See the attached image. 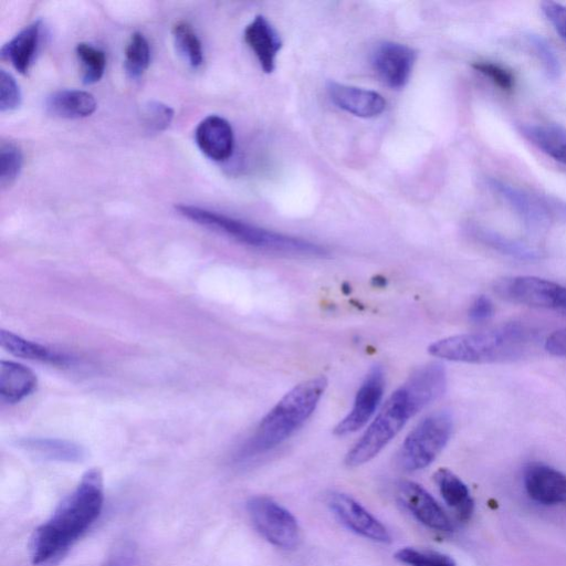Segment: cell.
Instances as JSON below:
<instances>
[{"mask_svg":"<svg viewBox=\"0 0 566 566\" xmlns=\"http://www.w3.org/2000/svg\"><path fill=\"white\" fill-rule=\"evenodd\" d=\"M104 503L103 477L91 469L56 511L35 531L30 542L31 561L48 566L59 560L96 522Z\"/></svg>","mask_w":566,"mask_h":566,"instance_id":"1","label":"cell"},{"mask_svg":"<svg viewBox=\"0 0 566 566\" xmlns=\"http://www.w3.org/2000/svg\"><path fill=\"white\" fill-rule=\"evenodd\" d=\"M327 387L328 380L324 376L312 377L293 387L262 419L255 434L240 448L237 461L266 454L295 435L316 412Z\"/></svg>","mask_w":566,"mask_h":566,"instance_id":"2","label":"cell"},{"mask_svg":"<svg viewBox=\"0 0 566 566\" xmlns=\"http://www.w3.org/2000/svg\"><path fill=\"white\" fill-rule=\"evenodd\" d=\"M533 334L519 324L495 330L460 334L439 340L428 348L440 360L470 364H489L521 358L530 347Z\"/></svg>","mask_w":566,"mask_h":566,"instance_id":"3","label":"cell"},{"mask_svg":"<svg viewBox=\"0 0 566 566\" xmlns=\"http://www.w3.org/2000/svg\"><path fill=\"white\" fill-rule=\"evenodd\" d=\"M176 211L193 223L259 250L286 256L324 257L328 251L311 241L272 232L265 228L193 205H177Z\"/></svg>","mask_w":566,"mask_h":566,"instance_id":"4","label":"cell"},{"mask_svg":"<svg viewBox=\"0 0 566 566\" xmlns=\"http://www.w3.org/2000/svg\"><path fill=\"white\" fill-rule=\"evenodd\" d=\"M414 416L413 407L403 387H400L345 457V465L356 468L370 463L400 434L408 419Z\"/></svg>","mask_w":566,"mask_h":566,"instance_id":"5","label":"cell"},{"mask_svg":"<svg viewBox=\"0 0 566 566\" xmlns=\"http://www.w3.org/2000/svg\"><path fill=\"white\" fill-rule=\"evenodd\" d=\"M454 421L447 412L428 415L406 437L397 456L398 466L415 473L431 466L452 437Z\"/></svg>","mask_w":566,"mask_h":566,"instance_id":"6","label":"cell"},{"mask_svg":"<svg viewBox=\"0 0 566 566\" xmlns=\"http://www.w3.org/2000/svg\"><path fill=\"white\" fill-rule=\"evenodd\" d=\"M487 184L531 227L566 223V202L557 196L523 190L497 178H489Z\"/></svg>","mask_w":566,"mask_h":566,"instance_id":"7","label":"cell"},{"mask_svg":"<svg viewBox=\"0 0 566 566\" xmlns=\"http://www.w3.org/2000/svg\"><path fill=\"white\" fill-rule=\"evenodd\" d=\"M251 522L260 533L275 547L285 550L295 549L300 541V527L297 519L274 499L259 496L247 503Z\"/></svg>","mask_w":566,"mask_h":566,"instance_id":"8","label":"cell"},{"mask_svg":"<svg viewBox=\"0 0 566 566\" xmlns=\"http://www.w3.org/2000/svg\"><path fill=\"white\" fill-rule=\"evenodd\" d=\"M497 295L506 301L532 308L566 311V287L550 280L520 276L499 280Z\"/></svg>","mask_w":566,"mask_h":566,"instance_id":"9","label":"cell"},{"mask_svg":"<svg viewBox=\"0 0 566 566\" xmlns=\"http://www.w3.org/2000/svg\"><path fill=\"white\" fill-rule=\"evenodd\" d=\"M385 374L381 366H374L356 393L350 413L334 428V435L344 437L356 432L371 421L383 400Z\"/></svg>","mask_w":566,"mask_h":566,"instance_id":"10","label":"cell"},{"mask_svg":"<svg viewBox=\"0 0 566 566\" xmlns=\"http://www.w3.org/2000/svg\"><path fill=\"white\" fill-rule=\"evenodd\" d=\"M396 497L401 505L426 528L442 533L454 531V524L442 506L416 482L408 480L398 482Z\"/></svg>","mask_w":566,"mask_h":566,"instance_id":"11","label":"cell"},{"mask_svg":"<svg viewBox=\"0 0 566 566\" xmlns=\"http://www.w3.org/2000/svg\"><path fill=\"white\" fill-rule=\"evenodd\" d=\"M328 506L333 515L352 532L377 543H391V533L361 503L342 492H332Z\"/></svg>","mask_w":566,"mask_h":566,"instance_id":"12","label":"cell"},{"mask_svg":"<svg viewBox=\"0 0 566 566\" xmlns=\"http://www.w3.org/2000/svg\"><path fill=\"white\" fill-rule=\"evenodd\" d=\"M372 66L387 87L402 89L412 76L416 52L405 45L385 41L372 52Z\"/></svg>","mask_w":566,"mask_h":566,"instance_id":"13","label":"cell"},{"mask_svg":"<svg viewBox=\"0 0 566 566\" xmlns=\"http://www.w3.org/2000/svg\"><path fill=\"white\" fill-rule=\"evenodd\" d=\"M402 387L416 415L444 395L447 387L446 370L439 363L426 364L415 371Z\"/></svg>","mask_w":566,"mask_h":566,"instance_id":"14","label":"cell"},{"mask_svg":"<svg viewBox=\"0 0 566 566\" xmlns=\"http://www.w3.org/2000/svg\"><path fill=\"white\" fill-rule=\"evenodd\" d=\"M524 487L529 497L543 506L566 503V476L543 464H531L524 471Z\"/></svg>","mask_w":566,"mask_h":566,"instance_id":"15","label":"cell"},{"mask_svg":"<svg viewBox=\"0 0 566 566\" xmlns=\"http://www.w3.org/2000/svg\"><path fill=\"white\" fill-rule=\"evenodd\" d=\"M195 139L199 150L213 161H227L233 154L235 136L232 125L218 115H209L198 124Z\"/></svg>","mask_w":566,"mask_h":566,"instance_id":"16","label":"cell"},{"mask_svg":"<svg viewBox=\"0 0 566 566\" xmlns=\"http://www.w3.org/2000/svg\"><path fill=\"white\" fill-rule=\"evenodd\" d=\"M328 92L335 106L355 117L376 118L386 109V101L383 96L372 90L330 82Z\"/></svg>","mask_w":566,"mask_h":566,"instance_id":"17","label":"cell"},{"mask_svg":"<svg viewBox=\"0 0 566 566\" xmlns=\"http://www.w3.org/2000/svg\"><path fill=\"white\" fill-rule=\"evenodd\" d=\"M244 37L262 70L266 73L274 72L277 56L282 48V40L274 26L264 16H257L245 29Z\"/></svg>","mask_w":566,"mask_h":566,"instance_id":"18","label":"cell"},{"mask_svg":"<svg viewBox=\"0 0 566 566\" xmlns=\"http://www.w3.org/2000/svg\"><path fill=\"white\" fill-rule=\"evenodd\" d=\"M0 345L10 354L17 356V358L61 366V368H67V366L75 365L77 362L75 358L68 354L60 353L45 347V345L26 340L10 331H0Z\"/></svg>","mask_w":566,"mask_h":566,"instance_id":"19","label":"cell"},{"mask_svg":"<svg viewBox=\"0 0 566 566\" xmlns=\"http://www.w3.org/2000/svg\"><path fill=\"white\" fill-rule=\"evenodd\" d=\"M36 374L16 362H0V401L16 404L37 390Z\"/></svg>","mask_w":566,"mask_h":566,"instance_id":"20","label":"cell"},{"mask_svg":"<svg viewBox=\"0 0 566 566\" xmlns=\"http://www.w3.org/2000/svg\"><path fill=\"white\" fill-rule=\"evenodd\" d=\"M41 29H43V23H41V20H36L20 31L0 51V56L10 62L22 75H26L36 58L40 45Z\"/></svg>","mask_w":566,"mask_h":566,"instance_id":"21","label":"cell"},{"mask_svg":"<svg viewBox=\"0 0 566 566\" xmlns=\"http://www.w3.org/2000/svg\"><path fill=\"white\" fill-rule=\"evenodd\" d=\"M18 446L40 459L57 463L77 464L86 457L85 449L66 439L24 438Z\"/></svg>","mask_w":566,"mask_h":566,"instance_id":"22","label":"cell"},{"mask_svg":"<svg viewBox=\"0 0 566 566\" xmlns=\"http://www.w3.org/2000/svg\"><path fill=\"white\" fill-rule=\"evenodd\" d=\"M98 107L91 93L81 90H60L50 94L46 110L54 117L68 120L90 117Z\"/></svg>","mask_w":566,"mask_h":566,"instance_id":"23","label":"cell"},{"mask_svg":"<svg viewBox=\"0 0 566 566\" xmlns=\"http://www.w3.org/2000/svg\"><path fill=\"white\" fill-rule=\"evenodd\" d=\"M440 495H442L446 505L454 510L460 521H468L473 517L475 511V501L470 495V491L465 482L456 476L453 471L442 468L437 471L434 477Z\"/></svg>","mask_w":566,"mask_h":566,"instance_id":"24","label":"cell"},{"mask_svg":"<svg viewBox=\"0 0 566 566\" xmlns=\"http://www.w3.org/2000/svg\"><path fill=\"white\" fill-rule=\"evenodd\" d=\"M520 133L554 161L566 165V129L555 124L520 125Z\"/></svg>","mask_w":566,"mask_h":566,"instance_id":"25","label":"cell"},{"mask_svg":"<svg viewBox=\"0 0 566 566\" xmlns=\"http://www.w3.org/2000/svg\"><path fill=\"white\" fill-rule=\"evenodd\" d=\"M470 233L479 243L498 251L502 255L520 260H534L540 257L539 251L516 239L503 236L494 230L475 226L470 228Z\"/></svg>","mask_w":566,"mask_h":566,"instance_id":"26","label":"cell"},{"mask_svg":"<svg viewBox=\"0 0 566 566\" xmlns=\"http://www.w3.org/2000/svg\"><path fill=\"white\" fill-rule=\"evenodd\" d=\"M173 38L178 54L193 69L201 68L204 64V51L201 40L195 30L187 23H178L173 28Z\"/></svg>","mask_w":566,"mask_h":566,"instance_id":"27","label":"cell"},{"mask_svg":"<svg viewBox=\"0 0 566 566\" xmlns=\"http://www.w3.org/2000/svg\"><path fill=\"white\" fill-rule=\"evenodd\" d=\"M151 62V48L148 39L141 33H135L125 49V71L132 79H138L148 70Z\"/></svg>","mask_w":566,"mask_h":566,"instance_id":"28","label":"cell"},{"mask_svg":"<svg viewBox=\"0 0 566 566\" xmlns=\"http://www.w3.org/2000/svg\"><path fill=\"white\" fill-rule=\"evenodd\" d=\"M76 51L81 62L82 82L86 86L99 82L107 67V57L104 51L85 43L79 44Z\"/></svg>","mask_w":566,"mask_h":566,"instance_id":"29","label":"cell"},{"mask_svg":"<svg viewBox=\"0 0 566 566\" xmlns=\"http://www.w3.org/2000/svg\"><path fill=\"white\" fill-rule=\"evenodd\" d=\"M24 155L19 146L9 142L0 148V184L3 187L12 185L22 172Z\"/></svg>","mask_w":566,"mask_h":566,"instance_id":"30","label":"cell"},{"mask_svg":"<svg viewBox=\"0 0 566 566\" xmlns=\"http://www.w3.org/2000/svg\"><path fill=\"white\" fill-rule=\"evenodd\" d=\"M395 559L408 566H456L453 558L447 554L415 548L397 551Z\"/></svg>","mask_w":566,"mask_h":566,"instance_id":"31","label":"cell"},{"mask_svg":"<svg viewBox=\"0 0 566 566\" xmlns=\"http://www.w3.org/2000/svg\"><path fill=\"white\" fill-rule=\"evenodd\" d=\"M528 44L538 57L545 71L551 79H558L562 72L557 52L551 47L547 40L538 35H529Z\"/></svg>","mask_w":566,"mask_h":566,"instance_id":"32","label":"cell"},{"mask_svg":"<svg viewBox=\"0 0 566 566\" xmlns=\"http://www.w3.org/2000/svg\"><path fill=\"white\" fill-rule=\"evenodd\" d=\"M143 122L150 132L159 133L170 127L174 119V110L159 101H151L144 107Z\"/></svg>","mask_w":566,"mask_h":566,"instance_id":"33","label":"cell"},{"mask_svg":"<svg viewBox=\"0 0 566 566\" xmlns=\"http://www.w3.org/2000/svg\"><path fill=\"white\" fill-rule=\"evenodd\" d=\"M22 101V90L16 79L5 70L0 71V111H15Z\"/></svg>","mask_w":566,"mask_h":566,"instance_id":"34","label":"cell"},{"mask_svg":"<svg viewBox=\"0 0 566 566\" xmlns=\"http://www.w3.org/2000/svg\"><path fill=\"white\" fill-rule=\"evenodd\" d=\"M474 68L503 91L509 92L515 88L516 80L512 72L501 65L495 64V62L479 61L476 62Z\"/></svg>","mask_w":566,"mask_h":566,"instance_id":"35","label":"cell"},{"mask_svg":"<svg viewBox=\"0 0 566 566\" xmlns=\"http://www.w3.org/2000/svg\"><path fill=\"white\" fill-rule=\"evenodd\" d=\"M541 8L554 30L566 41V6L555 2H544Z\"/></svg>","mask_w":566,"mask_h":566,"instance_id":"36","label":"cell"},{"mask_svg":"<svg viewBox=\"0 0 566 566\" xmlns=\"http://www.w3.org/2000/svg\"><path fill=\"white\" fill-rule=\"evenodd\" d=\"M135 557L133 544L122 542L113 549L106 563L102 566H134Z\"/></svg>","mask_w":566,"mask_h":566,"instance_id":"37","label":"cell"},{"mask_svg":"<svg viewBox=\"0 0 566 566\" xmlns=\"http://www.w3.org/2000/svg\"><path fill=\"white\" fill-rule=\"evenodd\" d=\"M494 310V303L488 297L479 296L471 303L469 318L476 323L485 322L492 317Z\"/></svg>","mask_w":566,"mask_h":566,"instance_id":"38","label":"cell"},{"mask_svg":"<svg viewBox=\"0 0 566 566\" xmlns=\"http://www.w3.org/2000/svg\"><path fill=\"white\" fill-rule=\"evenodd\" d=\"M544 347L551 355L566 358V328L553 332Z\"/></svg>","mask_w":566,"mask_h":566,"instance_id":"39","label":"cell"},{"mask_svg":"<svg viewBox=\"0 0 566 566\" xmlns=\"http://www.w3.org/2000/svg\"><path fill=\"white\" fill-rule=\"evenodd\" d=\"M372 285L376 288H385L387 285V280L385 277L376 276L372 279Z\"/></svg>","mask_w":566,"mask_h":566,"instance_id":"40","label":"cell"}]
</instances>
